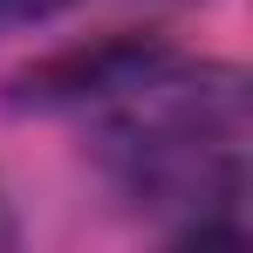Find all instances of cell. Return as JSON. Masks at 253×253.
Listing matches in <instances>:
<instances>
[{"mask_svg": "<svg viewBox=\"0 0 253 253\" xmlns=\"http://www.w3.org/2000/svg\"><path fill=\"white\" fill-rule=\"evenodd\" d=\"M62 7H76V0H0V28H28V21H48Z\"/></svg>", "mask_w": 253, "mask_h": 253, "instance_id": "1", "label": "cell"}]
</instances>
